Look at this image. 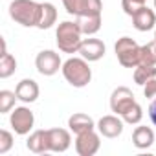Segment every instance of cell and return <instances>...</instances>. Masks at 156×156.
<instances>
[{
    "label": "cell",
    "instance_id": "cell-24",
    "mask_svg": "<svg viewBox=\"0 0 156 156\" xmlns=\"http://www.w3.org/2000/svg\"><path fill=\"white\" fill-rule=\"evenodd\" d=\"M141 118H143V110H141V107H140L138 103H134V105L121 116V119H123L125 123H129V125H138V123L141 121Z\"/></svg>",
    "mask_w": 156,
    "mask_h": 156
},
{
    "label": "cell",
    "instance_id": "cell-9",
    "mask_svg": "<svg viewBox=\"0 0 156 156\" xmlns=\"http://www.w3.org/2000/svg\"><path fill=\"white\" fill-rule=\"evenodd\" d=\"M105 51H107V48H105L103 41H99V39H85L81 42L77 53H81V57L87 59L88 62H94V61H99L105 55Z\"/></svg>",
    "mask_w": 156,
    "mask_h": 156
},
{
    "label": "cell",
    "instance_id": "cell-6",
    "mask_svg": "<svg viewBox=\"0 0 156 156\" xmlns=\"http://www.w3.org/2000/svg\"><path fill=\"white\" fill-rule=\"evenodd\" d=\"M9 123L19 136H26L33 129L35 116L28 107H17V108H13V112L9 116Z\"/></svg>",
    "mask_w": 156,
    "mask_h": 156
},
{
    "label": "cell",
    "instance_id": "cell-19",
    "mask_svg": "<svg viewBox=\"0 0 156 156\" xmlns=\"http://www.w3.org/2000/svg\"><path fill=\"white\" fill-rule=\"evenodd\" d=\"M156 77V66L154 64H138L134 68V81L138 85H145L149 79Z\"/></svg>",
    "mask_w": 156,
    "mask_h": 156
},
{
    "label": "cell",
    "instance_id": "cell-20",
    "mask_svg": "<svg viewBox=\"0 0 156 156\" xmlns=\"http://www.w3.org/2000/svg\"><path fill=\"white\" fill-rule=\"evenodd\" d=\"M17 70V59L8 51L6 55H0V77L8 79L9 75H13Z\"/></svg>",
    "mask_w": 156,
    "mask_h": 156
},
{
    "label": "cell",
    "instance_id": "cell-17",
    "mask_svg": "<svg viewBox=\"0 0 156 156\" xmlns=\"http://www.w3.org/2000/svg\"><path fill=\"white\" fill-rule=\"evenodd\" d=\"M55 20H57V9H55V6L50 4V2H42L41 4V19H39L37 28L39 30H48V28H51L55 24Z\"/></svg>",
    "mask_w": 156,
    "mask_h": 156
},
{
    "label": "cell",
    "instance_id": "cell-8",
    "mask_svg": "<svg viewBox=\"0 0 156 156\" xmlns=\"http://www.w3.org/2000/svg\"><path fill=\"white\" fill-rule=\"evenodd\" d=\"M134 103H136L134 94H132L127 87H118V88L112 92V96H110V110H112L114 114H118L119 118H121Z\"/></svg>",
    "mask_w": 156,
    "mask_h": 156
},
{
    "label": "cell",
    "instance_id": "cell-12",
    "mask_svg": "<svg viewBox=\"0 0 156 156\" xmlns=\"http://www.w3.org/2000/svg\"><path fill=\"white\" fill-rule=\"evenodd\" d=\"M48 140H50L51 152H64V151H68V147L72 143L70 132L64 129H48Z\"/></svg>",
    "mask_w": 156,
    "mask_h": 156
},
{
    "label": "cell",
    "instance_id": "cell-10",
    "mask_svg": "<svg viewBox=\"0 0 156 156\" xmlns=\"http://www.w3.org/2000/svg\"><path fill=\"white\" fill-rule=\"evenodd\" d=\"M98 130L105 138H118L123 132V119H119L118 114L116 116H103L98 121Z\"/></svg>",
    "mask_w": 156,
    "mask_h": 156
},
{
    "label": "cell",
    "instance_id": "cell-27",
    "mask_svg": "<svg viewBox=\"0 0 156 156\" xmlns=\"http://www.w3.org/2000/svg\"><path fill=\"white\" fill-rule=\"evenodd\" d=\"M13 147V136L8 130H0V154H6Z\"/></svg>",
    "mask_w": 156,
    "mask_h": 156
},
{
    "label": "cell",
    "instance_id": "cell-13",
    "mask_svg": "<svg viewBox=\"0 0 156 156\" xmlns=\"http://www.w3.org/2000/svg\"><path fill=\"white\" fill-rule=\"evenodd\" d=\"M39 92H41L39 90V85L33 79H22L17 85V88H15V94H17V98L22 103H33V101H37Z\"/></svg>",
    "mask_w": 156,
    "mask_h": 156
},
{
    "label": "cell",
    "instance_id": "cell-21",
    "mask_svg": "<svg viewBox=\"0 0 156 156\" xmlns=\"http://www.w3.org/2000/svg\"><path fill=\"white\" fill-rule=\"evenodd\" d=\"M101 9H103L101 0H85L81 13L77 17H98V15H101Z\"/></svg>",
    "mask_w": 156,
    "mask_h": 156
},
{
    "label": "cell",
    "instance_id": "cell-1",
    "mask_svg": "<svg viewBox=\"0 0 156 156\" xmlns=\"http://www.w3.org/2000/svg\"><path fill=\"white\" fill-rule=\"evenodd\" d=\"M9 17L24 28H37L41 19V4L35 0H13L9 4Z\"/></svg>",
    "mask_w": 156,
    "mask_h": 156
},
{
    "label": "cell",
    "instance_id": "cell-18",
    "mask_svg": "<svg viewBox=\"0 0 156 156\" xmlns=\"http://www.w3.org/2000/svg\"><path fill=\"white\" fill-rule=\"evenodd\" d=\"M77 24H79L83 35H94L101 30V15H98V17H77Z\"/></svg>",
    "mask_w": 156,
    "mask_h": 156
},
{
    "label": "cell",
    "instance_id": "cell-14",
    "mask_svg": "<svg viewBox=\"0 0 156 156\" xmlns=\"http://www.w3.org/2000/svg\"><path fill=\"white\" fill-rule=\"evenodd\" d=\"M28 151L35 152V154H44V152H51L50 151V140H48V130H35L33 134H30L28 141H26Z\"/></svg>",
    "mask_w": 156,
    "mask_h": 156
},
{
    "label": "cell",
    "instance_id": "cell-22",
    "mask_svg": "<svg viewBox=\"0 0 156 156\" xmlns=\"http://www.w3.org/2000/svg\"><path fill=\"white\" fill-rule=\"evenodd\" d=\"M15 99H19L15 92H11V90H0V114H8L15 107Z\"/></svg>",
    "mask_w": 156,
    "mask_h": 156
},
{
    "label": "cell",
    "instance_id": "cell-4",
    "mask_svg": "<svg viewBox=\"0 0 156 156\" xmlns=\"http://www.w3.org/2000/svg\"><path fill=\"white\" fill-rule=\"evenodd\" d=\"M114 51H116V57H118L119 64L125 66V68H136L141 62V46L136 41H132L130 37L118 39V42L114 46Z\"/></svg>",
    "mask_w": 156,
    "mask_h": 156
},
{
    "label": "cell",
    "instance_id": "cell-15",
    "mask_svg": "<svg viewBox=\"0 0 156 156\" xmlns=\"http://www.w3.org/2000/svg\"><path fill=\"white\" fill-rule=\"evenodd\" d=\"M68 127H70L72 132L81 134V132H87V130H94L96 123H94V119L90 116L79 112V114H73V116L68 118Z\"/></svg>",
    "mask_w": 156,
    "mask_h": 156
},
{
    "label": "cell",
    "instance_id": "cell-26",
    "mask_svg": "<svg viewBox=\"0 0 156 156\" xmlns=\"http://www.w3.org/2000/svg\"><path fill=\"white\" fill-rule=\"evenodd\" d=\"M83 2L85 0H62V6H64V9H66V13H70V15H73V17H77L81 13V8H83Z\"/></svg>",
    "mask_w": 156,
    "mask_h": 156
},
{
    "label": "cell",
    "instance_id": "cell-30",
    "mask_svg": "<svg viewBox=\"0 0 156 156\" xmlns=\"http://www.w3.org/2000/svg\"><path fill=\"white\" fill-rule=\"evenodd\" d=\"M154 9H156V0H154Z\"/></svg>",
    "mask_w": 156,
    "mask_h": 156
},
{
    "label": "cell",
    "instance_id": "cell-23",
    "mask_svg": "<svg viewBox=\"0 0 156 156\" xmlns=\"http://www.w3.org/2000/svg\"><path fill=\"white\" fill-rule=\"evenodd\" d=\"M140 64H154L156 66V39L141 46V62Z\"/></svg>",
    "mask_w": 156,
    "mask_h": 156
},
{
    "label": "cell",
    "instance_id": "cell-11",
    "mask_svg": "<svg viewBox=\"0 0 156 156\" xmlns=\"http://www.w3.org/2000/svg\"><path fill=\"white\" fill-rule=\"evenodd\" d=\"M130 19H132L134 28L138 31H149V30H152L156 26V13L147 6H141Z\"/></svg>",
    "mask_w": 156,
    "mask_h": 156
},
{
    "label": "cell",
    "instance_id": "cell-16",
    "mask_svg": "<svg viewBox=\"0 0 156 156\" xmlns=\"http://www.w3.org/2000/svg\"><path fill=\"white\" fill-rule=\"evenodd\" d=\"M132 143L138 149H149L154 143V132H152V129L151 127H143V125L136 127L134 132H132Z\"/></svg>",
    "mask_w": 156,
    "mask_h": 156
},
{
    "label": "cell",
    "instance_id": "cell-25",
    "mask_svg": "<svg viewBox=\"0 0 156 156\" xmlns=\"http://www.w3.org/2000/svg\"><path fill=\"white\" fill-rule=\"evenodd\" d=\"M145 2L147 0H121V8L129 17H132L141 6H145Z\"/></svg>",
    "mask_w": 156,
    "mask_h": 156
},
{
    "label": "cell",
    "instance_id": "cell-5",
    "mask_svg": "<svg viewBox=\"0 0 156 156\" xmlns=\"http://www.w3.org/2000/svg\"><path fill=\"white\" fill-rule=\"evenodd\" d=\"M35 66H37V72L41 75L50 77V75H55L59 72V68H62V62H61V57L57 51L42 50L35 59Z\"/></svg>",
    "mask_w": 156,
    "mask_h": 156
},
{
    "label": "cell",
    "instance_id": "cell-2",
    "mask_svg": "<svg viewBox=\"0 0 156 156\" xmlns=\"http://www.w3.org/2000/svg\"><path fill=\"white\" fill-rule=\"evenodd\" d=\"M62 75L64 79L75 87V88H83L92 81V70L83 57H70L66 62H62Z\"/></svg>",
    "mask_w": 156,
    "mask_h": 156
},
{
    "label": "cell",
    "instance_id": "cell-28",
    "mask_svg": "<svg viewBox=\"0 0 156 156\" xmlns=\"http://www.w3.org/2000/svg\"><path fill=\"white\" fill-rule=\"evenodd\" d=\"M143 96L152 99L156 98V77H152V79H149L145 85H143Z\"/></svg>",
    "mask_w": 156,
    "mask_h": 156
},
{
    "label": "cell",
    "instance_id": "cell-29",
    "mask_svg": "<svg viewBox=\"0 0 156 156\" xmlns=\"http://www.w3.org/2000/svg\"><path fill=\"white\" fill-rule=\"evenodd\" d=\"M149 118H151L152 125L156 127V98H154V99H152V103L149 105Z\"/></svg>",
    "mask_w": 156,
    "mask_h": 156
},
{
    "label": "cell",
    "instance_id": "cell-31",
    "mask_svg": "<svg viewBox=\"0 0 156 156\" xmlns=\"http://www.w3.org/2000/svg\"><path fill=\"white\" fill-rule=\"evenodd\" d=\"M154 39H156V31H154Z\"/></svg>",
    "mask_w": 156,
    "mask_h": 156
},
{
    "label": "cell",
    "instance_id": "cell-3",
    "mask_svg": "<svg viewBox=\"0 0 156 156\" xmlns=\"http://www.w3.org/2000/svg\"><path fill=\"white\" fill-rule=\"evenodd\" d=\"M81 35H83V31H81L79 24H77V20L75 22H72V20L61 22L57 31H55V39H57L59 50L64 51V53H77L81 42H83Z\"/></svg>",
    "mask_w": 156,
    "mask_h": 156
},
{
    "label": "cell",
    "instance_id": "cell-7",
    "mask_svg": "<svg viewBox=\"0 0 156 156\" xmlns=\"http://www.w3.org/2000/svg\"><path fill=\"white\" fill-rule=\"evenodd\" d=\"M99 147H101V141H99V134L96 130L81 132L75 138V151L79 156H94L99 151Z\"/></svg>",
    "mask_w": 156,
    "mask_h": 156
}]
</instances>
